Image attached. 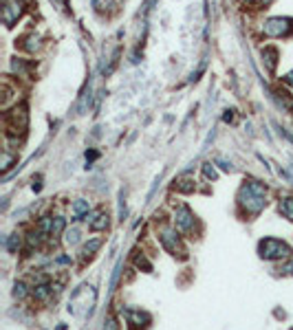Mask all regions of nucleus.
Instances as JSON below:
<instances>
[{
	"instance_id": "obj_1",
	"label": "nucleus",
	"mask_w": 293,
	"mask_h": 330,
	"mask_svg": "<svg viewBox=\"0 0 293 330\" xmlns=\"http://www.w3.org/2000/svg\"><path fill=\"white\" fill-rule=\"evenodd\" d=\"M238 201L247 209V214H260L267 205L265 185L258 181H245L243 187H240V192H238Z\"/></svg>"
},
{
	"instance_id": "obj_2",
	"label": "nucleus",
	"mask_w": 293,
	"mask_h": 330,
	"mask_svg": "<svg viewBox=\"0 0 293 330\" xmlns=\"http://www.w3.org/2000/svg\"><path fill=\"white\" fill-rule=\"evenodd\" d=\"M258 251H260V258H265V260H280V258H289L291 249L287 242H282V240L265 238L258 245Z\"/></svg>"
},
{
	"instance_id": "obj_3",
	"label": "nucleus",
	"mask_w": 293,
	"mask_h": 330,
	"mask_svg": "<svg viewBox=\"0 0 293 330\" xmlns=\"http://www.w3.org/2000/svg\"><path fill=\"white\" fill-rule=\"evenodd\" d=\"M174 225H177V231L179 233H190L194 229V214L190 211V207L181 205L177 209V216H174Z\"/></svg>"
},
{
	"instance_id": "obj_4",
	"label": "nucleus",
	"mask_w": 293,
	"mask_h": 330,
	"mask_svg": "<svg viewBox=\"0 0 293 330\" xmlns=\"http://www.w3.org/2000/svg\"><path fill=\"white\" fill-rule=\"evenodd\" d=\"M161 245H163L168 251L170 253H174V255H185V249L181 247V240H179V236H177V231H172V229H161Z\"/></svg>"
},
{
	"instance_id": "obj_5",
	"label": "nucleus",
	"mask_w": 293,
	"mask_h": 330,
	"mask_svg": "<svg viewBox=\"0 0 293 330\" xmlns=\"http://www.w3.org/2000/svg\"><path fill=\"white\" fill-rule=\"evenodd\" d=\"M23 16V3L20 0H5L3 7V22L7 27H11L13 22H18V18Z\"/></svg>"
},
{
	"instance_id": "obj_6",
	"label": "nucleus",
	"mask_w": 293,
	"mask_h": 330,
	"mask_svg": "<svg viewBox=\"0 0 293 330\" xmlns=\"http://www.w3.org/2000/svg\"><path fill=\"white\" fill-rule=\"evenodd\" d=\"M289 31H291V22L287 18H269L265 22V33L274 35V38H278V35H287Z\"/></svg>"
},
{
	"instance_id": "obj_7",
	"label": "nucleus",
	"mask_w": 293,
	"mask_h": 330,
	"mask_svg": "<svg viewBox=\"0 0 293 330\" xmlns=\"http://www.w3.org/2000/svg\"><path fill=\"white\" fill-rule=\"evenodd\" d=\"M9 119L13 121V126H16V130H25L27 128V106L25 104H20L13 108V113L9 115Z\"/></svg>"
},
{
	"instance_id": "obj_8",
	"label": "nucleus",
	"mask_w": 293,
	"mask_h": 330,
	"mask_svg": "<svg viewBox=\"0 0 293 330\" xmlns=\"http://www.w3.org/2000/svg\"><path fill=\"white\" fill-rule=\"evenodd\" d=\"M128 319H130V324L137 326V328H143V326L150 324V315L141 313V311H128Z\"/></svg>"
},
{
	"instance_id": "obj_9",
	"label": "nucleus",
	"mask_w": 293,
	"mask_h": 330,
	"mask_svg": "<svg viewBox=\"0 0 293 330\" xmlns=\"http://www.w3.org/2000/svg\"><path fill=\"white\" fill-rule=\"evenodd\" d=\"M108 227V214L104 211H99V214H95V220H91V229L93 231H101Z\"/></svg>"
},
{
	"instance_id": "obj_10",
	"label": "nucleus",
	"mask_w": 293,
	"mask_h": 330,
	"mask_svg": "<svg viewBox=\"0 0 293 330\" xmlns=\"http://www.w3.org/2000/svg\"><path fill=\"white\" fill-rule=\"evenodd\" d=\"M262 57L267 60V69L274 71L276 69V62H278V51L271 49V47H267V49H262Z\"/></svg>"
},
{
	"instance_id": "obj_11",
	"label": "nucleus",
	"mask_w": 293,
	"mask_h": 330,
	"mask_svg": "<svg viewBox=\"0 0 293 330\" xmlns=\"http://www.w3.org/2000/svg\"><path fill=\"white\" fill-rule=\"evenodd\" d=\"M101 247V240L99 238H95V240H91V242H86V245L82 247V258L86 260V258H91V255L97 251V249Z\"/></svg>"
},
{
	"instance_id": "obj_12",
	"label": "nucleus",
	"mask_w": 293,
	"mask_h": 330,
	"mask_svg": "<svg viewBox=\"0 0 293 330\" xmlns=\"http://www.w3.org/2000/svg\"><path fill=\"white\" fill-rule=\"evenodd\" d=\"M51 293H53V286H47V284H38L33 289V295H35V299H40V302H45Z\"/></svg>"
},
{
	"instance_id": "obj_13",
	"label": "nucleus",
	"mask_w": 293,
	"mask_h": 330,
	"mask_svg": "<svg viewBox=\"0 0 293 330\" xmlns=\"http://www.w3.org/2000/svg\"><path fill=\"white\" fill-rule=\"evenodd\" d=\"M280 211H282V216L287 220H293V198L291 196L280 201Z\"/></svg>"
},
{
	"instance_id": "obj_14",
	"label": "nucleus",
	"mask_w": 293,
	"mask_h": 330,
	"mask_svg": "<svg viewBox=\"0 0 293 330\" xmlns=\"http://www.w3.org/2000/svg\"><path fill=\"white\" fill-rule=\"evenodd\" d=\"M174 189H177V192H183V194H190V192H194V181L192 179H181L177 185H174Z\"/></svg>"
},
{
	"instance_id": "obj_15",
	"label": "nucleus",
	"mask_w": 293,
	"mask_h": 330,
	"mask_svg": "<svg viewBox=\"0 0 293 330\" xmlns=\"http://www.w3.org/2000/svg\"><path fill=\"white\" fill-rule=\"evenodd\" d=\"M64 227H67V223H64V218H60V216H57V218H53V225H51V236H60V233L64 231Z\"/></svg>"
},
{
	"instance_id": "obj_16",
	"label": "nucleus",
	"mask_w": 293,
	"mask_h": 330,
	"mask_svg": "<svg viewBox=\"0 0 293 330\" xmlns=\"http://www.w3.org/2000/svg\"><path fill=\"white\" fill-rule=\"evenodd\" d=\"M73 211H75V218H82L89 214V203L86 201H75V205H73Z\"/></svg>"
},
{
	"instance_id": "obj_17",
	"label": "nucleus",
	"mask_w": 293,
	"mask_h": 330,
	"mask_svg": "<svg viewBox=\"0 0 293 330\" xmlns=\"http://www.w3.org/2000/svg\"><path fill=\"white\" fill-rule=\"evenodd\" d=\"M7 249H9L11 253H18V249H20V238H18V233L9 236V240H7Z\"/></svg>"
},
{
	"instance_id": "obj_18",
	"label": "nucleus",
	"mask_w": 293,
	"mask_h": 330,
	"mask_svg": "<svg viewBox=\"0 0 293 330\" xmlns=\"http://www.w3.org/2000/svg\"><path fill=\"white\" fill-rule=\"evenodd\" d=\"M203 174H205V179H210V181H214L216 176H218L216 167L212 165V163H205V165H203Z\"/></svg>"
},
{
	"instance_id": "obj_19",
	"label": "nucleus",
	"mask_w": 293,
	"mask_h": 330,
	"mask_svg": "<svg viewBox=\"0 0 293 330\" xmlns=\"http://www.w3.org/2000/svg\"><path fill=\"white\" fill-rule=\"evenodd\" d=\"M27 245H29V249H33V247H38V245H40V233H38V231H33V233H29V236H27Z\"/></svg>"
},
{
	"instance_id": "obj_20",
	"label": "nucleus",
	"mask_w": 293,
	"mask_h": 330,
	"mask_svg": "<svg viewBox=\"0 0 293 330\" xmlns=\"http://www.w3.org/2000/svg\"><path fill=\"white\" fill-rule=\"evenodd\" d=\"M64 240H67V245H75V242L79 240V231L77 229L67 231V238H64Z\"/></svg>"
},
{
	"instance_id": "obj_21",
	"label": "nucleus",
	"mask_w": 293,
	"mask_h": 330,
	"mask_svg": "<svg viewBox=\"0 0 293 330\" xmlns=\"http://www.w3.org/2000/svg\"><path fill=\"white\" fill-rule=\"evenodd\" d=\"M135 262H137V267H139V269H141V267H143L145 271H152V264H150L148 260H145V258H143V255H137V260H135Z\"/></svg>"
},
{
	"instance_id": "obj_22",
	"label": "nucleus",
	"mask_w": 293,
	"mask_h": 330,
	"mask_svg": "<svg viewBox=\"0 0 293 330\" xmlns=\"http://www.w3.org/2000/svg\"><path fill=\"white\" fill-rule=\"evenodd\" d=\"M13 295H16L18 299H23L27 295V286L25 284H16V291H13Z\"/></svg>"
},
{
	"instance_id": "obj_23",
	"label": "nucleus",
	"mask_w": 293,
	"mask_h": 330,
	"mask_svg": "<svg viewBox=\"0 0 293 330\" xmlns=\"http://www.w3.org/2000/svg\"><path fill=\"white\" fill-rule=\"evenodd\" d=\"M11 163H13V157H11V154H7V152H5V157H3V170H9Z\"/></svg>"
},
{
	"instance_id": "obj_24",
	"label": "nucleus",
	"mask_w": 293,
	"mask_h": 330,
	"mask_svg": "<svg viewBox=\"0 0 293 330\" xmlns=\"http://www.w3.org/2000/svg\"><path fill=\"white\" fill-rule=\"evenodd\" d=\"M13 71H16V73H25V71H27V66H25L23 62H20V60H13Z\"/></svg>"
},
{
	"instance_id": "obj_25",
	"label": "nucleus",
	"mask_w": 293,
	"mask_h": 330,
	"mask_svg": "<svg viewBox=\"0 0 293 330\" xmlns=\"http://www.w3.org/2000/svg\"><path fill=\"white\" fill-rule=\"evenodd\" d=\"M282 273H289V275H293V260H289L287 264H282Z\"/></svg>"
},
{
	"instance_id": "obj_26",
	"label": "nucleus",
	"mask_w": 293,
	"mask_h": 330,
	"mask_svg": "<svg viewBox=\"0 0 293 330\" xmlns=\"http://www.w3.org/2000/svg\"><path fill=\"white\" fill-rule=\"evenodd\" d=\"M104 330H117L115 319H108V321H106V326H104Z\"/></svg>"
},
{
	"instance_id": "obj_27",
	"label": "nucleus",
	"mask_w": 293,
	"mask_h": 330,
	"mask_svg": "<svg viewBox=\"0 0 293 330\" xmlns=\"http://www.w3.org/2000/svg\"><path fill=\"white\" fill-rule=\"evenodd\" d=\"M287 82H289V84L293 86V71H291V73H289V75H287Z\"/></svg>"
},
{
	"instance_id": "obj_28",
	"label": "nucleus",
	"mask_w": 293,
	"mask_h": 330,
	"mask_svg": "<svg viewBox=\"0 0 293 330\" xmlns=\"http://www.w3.org/2000/svg\"><path fill=\"white\" fill-rule=\"evenodd\" d=\"M262 3H271V0H262Z\"/></svg>"
},
{
	"instance_id": "obj_29",
	"label": "nucleus",
	"mask_w": 293,
	"mask_h": 330,
	"mask_svg": "<svg viewBox=\"0 0 293 330\" xmlns=\"http://www.w3.org/2000/svg\"><path fill=\"white\" fill-rule=\"evenodd\" d=\"M245 3H254V0H245Z\"/></svg>"
},
{
	"instance_id": "obj_30",
	"label": "nucleus",
	"mask_w": 293,
	"mask_h": 330,
	"mask_svg": "<svg viewBox=\"0 0 293 330\" xmlns=\"http://www.w3.org/2000/svg\"><path fill=\"white\" fill-rule=\"evenodd\" d=\"M291 110H293V106H291Z\"/></svg>"
}]
</instances>
